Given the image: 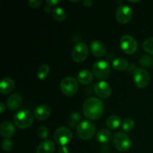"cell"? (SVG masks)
<instances>
[{
  "instance_id": "obj_23",
  "label": "cell",
  "mask_w": 153,
  "mask_h": 153,
  "mask_svg": "<svg viewBox=\"0 0 153 153\" xmlns=\"http://www.w3.org/2000/svg\"><path fill=\"white\" fill-rule=\"evenodd\" d=\"M52 16L55 20L58 22H62L66 19L67 14H66L65 10L62 7H57L52 10Z\"/></svg>"
},
{
  "instance_id": "obj_16",
  "label": "cell",
  "mask_w": 153,
  "mask_h": 153,
  "mask_svg": "<svg viewBox=\"0 0 153 153\" xmlns=\"http://www.w3.org/2000/svg\"><path fill=\"white\" fill-rule=\"evenodd\" d=\"M15 87L14 82L10 77H4L0 83V93L1 94H9L13 91Z\"/></svg>"
},
{
  "instance_id": "obj_13",
  "label": "cell",
  "mask_w": 153,
  "mask_h": 153,
  "mask_svg": "<svg viewBox=\"0 0 153 153\" xmlns=\"http://www.w3.org/2000/svg\"><path fill=\"white\" fill-rule=\"evenodd\" d=\"M91 52L97 58L104 57L106 54V48L104 43L100 40H94L91 43Z\"/></svg>"
},
{
  "instance_id": "obj_29",
  "label": "cell",
  "mask_w": 153,
  "mask_h": 153,
  "mask_svg": "<svg viewBox=\"0 0 153 153\" xmlns=\"http://www.w3.org/2000/svg\"><path fill=\"white\" fill-rule=\"evenodd\" d=\"M13 141L10 138H5L1 142V148L4 152H10L13 149Z\"/></svg>"
},
{
  "instance_id": "obj_14",
  "label": "cell",
  "mask_w": 153,
  "mask_h": 153,
  "mask_svg": "<svg viewBox=\"0 0 153 153\" xmlns=\"http://www.w3.org/2000/svg\"><path fill=\"white\" fill-rule=\"evenodd\" d=\"M50 114L51 109L49 106L40 105L34 109V116L38 120H45L50 116Z\"/></svg>"
},
{
  "instance_id": "obj_33",
  "label": "cell",
  "mask_w": 153,
  "mask_h": 153,
  "mask_svg": "<svg viewBox=\"0 0 153 153\" xmlns=\"http://www.w3.org/2000/svg\"><path fill=\"white\" fill-rule=\"evenodd\" d=\"M58 153H69V150L66 146H61L58 151Z\"/></svg>"
},
{
  "instance_id": "obj_30",
  "label": "cell",
  "mask_w": 153,
  "mask_h": 153,
  "mask_svg": "<svg viewBox=\"0 0 153 153\" xmlns=\"http://www.w3.org/2000/svg\"><path fill=\"white\" fill-rule=\"evenodd\" d=\"M37 135L40 139H43V140H46V138L49 136V130L44 126H41L37 129Z\"/></svg>"
},
{
  "instance_id": "obj_19",
  "label": "cell",
  "mask_w": 153,
  "mask_h": 153,
  "mask_svg": "<svg viewBox=\"0 0 153 153\" xmlns=\"http://www.w3.org/2000/svg\"><path fill=\"white\" fill-rule=\"evenodd\" d=\"M94 78V73L88 70H82L78 73L77 81L83 85H87L91 83Z\"/></svg>"
},
{
  "instance_id": "obj_21",
  "label": "cell",
  "mask_w": 153,
  "mask_h": 153,
  "mask_svg": "<svg viewBox=\"0 0 153 153\" xmlns=\"http://www.w3.org/2000/svg\"><path fill=\"white\" fill-rule=\"evenodd\" d=\"M121 123V118L117 115H111L106 120V126L110 129H116L119 128Z\"/></svg>"
},
{
  "instance_id": "obj_22",
  "label": "cell",
  "mask_w": 153,
  "mask_h": 153,
  "mask_svg": "<svg viewBox=\"0 0 153 153\" xmlns=\"http://www.w3.org/2000/svg\"><path fill=\"white\" fill-rule=\"evenodd\" d=\"M128 61L123 58H115L112 62V67L117 71H123L128 67Z\"/></svg>"
},
{
  "instance_id": "obj_18",
  "label": "cell",
  "mask_w": 153,
  "mask_h": 153,
  "mask_svg": "<svg viewBox=\"0 0 153 153\" xmlns=\"http://www.w3.org/2000/svg\"><path fill=\"white\" fill-rule=\"evenodd\" d=\"M15 127L12 123L9 121H4L0 126V133L3 137L9 138L14 134Z\"/></svg>"
},
{
  "instance_id": "obj_1",
  "label": "cell",
  "mask_w": 153,
  "mask_h": 153,
  "mask_svg": "<svg viewBox=\"0 0 153 153\" xmlns=\"http://www.w3.org/2000/svg\"><path fill=\"white\" fill-rule=\"evenodd\" d=\"M84 115L88 120H98L105 112V105L102 100L94 97L87 99L82 105Z\"/></svg>"
},
{
  "instance_id": "obj_6",
  "label": "cell",
  "mask_w": 153,
  "mask_h": 153,
  "mask_svg": "<svg viewBox=\"0 0 153 153\" xmlns=\"http://www.w3.org/2000/svg\"><path fill=\"white\" fill-rule=\"evenodd\" d=\"M133 79L136 86L142 89L146 88L149 85L150 82V75L145 69L136 68L133 73Z\"/></svg>"
},
{
  "instance_id": "obj_35",
  "label": "cell",
  "mask_w": 153,
  "mask_h": 153,
  "mask_svg": "<svg viewBox=\"0 0 153 153\" xmlns=\"http://www.w3.org/2000/svg\"><path fill=\"white\" fill-rule=\"evenodd\" d=\"M5 105L4 104V102H0V113L1 114H3L4 113V111H5Z\"/></svg>"
},
{
  "instance_id": "obj_5",
  "label": "cell",
  "mask_w": 153,
  "mask_h": 153,
  "mask_svg": "<svg viewBox=\"0 0 153 153\" xmlns=\"http://www.w3.org/2000/svg\"><path fill=\"white\" fill-rule=\"evenodd\" d=\"M60 88L61 90V92L64 95L67 97H72L76 94L79 89L78 81L75 78L67 76V77L64 78L61 82Z\"/></svg>"
},
{
  "instance_id": "obj_15",
  "label": "cell",
  "mask_w": 153,
  "mask_h": 153,
  "mask_svg": "<svg viewBox=\"0 0 153 153\" xmlns=\"http://www.w3.org/2000/svg\"><path fill=\"white\" fill-rule=\"evenodd\" d=\"M22 98L19 94H13L7 100V106L10 110L15 111L19 108L22 105Z\"/></svg>"
},
{
  "instance_id": "obj_9",
  "label": "cell",
  "mask_w": 153,
  "mask_h": 153,
  "mask_svg": "<svg viewBox=\"0 0 153 153\" xmlns=\"http://www.w3.org/2000/svg\"><path fill=\"white\" fill-rule=\"evenodd\" d=\"M73 138V132L67 127H60L54 134V139L58 144L61 146H66L70 143Z\"/></svg>"
},
{
  "instance_id": "obj_10",
  "label": "cell",
  "mask_w": 153,
  "mask_h": 153,
  "mask_svg": "<svg viewBox=\"0 0 153 153\" xmlns=\"http://www.w3.org/2000/svg\"><path fill=\"white\" fill-rule=\"evenodd\" d=\"M120 46L121 49L128 55L134 54L137 49V41L134 37L128 34H126L121 37Z\"/></svg>"
},
{
  "instance_id": "obj_7",
  "label": "cell",
  "mask_w": 153,
  "mask_h": 153,
  "mask_svg": "<svg viewBox=\"0 0 153 153\" xmlns=\"http://www.w3.org/2000/svg\"><path fill=\"white\" fill-rule=\"evenodd\" d=\"M89 53L88 46L83 42H79L73 47L71 56L76 63H82L87 59Z\"/></svg>"
},
{
  "instance_id": "obj_34",
  "label": "cell",
  "mask_w": 153,
  "mask_h": 153,
  "mask_svg": "<svg viewBox=\"0 0 153 153\" xmlns=\"http://www.w3.org/2000/svg\"><path fill=\"white\" fill-rule=\"evenodd\" d=\"M82 3H83L84 5L87 7H91V6L93 5V4H94L92 0H84V1H82Z\"/></svg>"
},
{
  "instance_id": "obj_27",
  "label": "cell",
  "mask_w": 153,
  "mask_h": 153,
  "mask_svg": "<svg viewBox=\"0 0 153 153\" xmlns=\"http://www.w3.org/2000/svg\"><path fill=\"white\" fill-rule=\"evenodd\" d=\"M143 50L147 53L153 55V37L146 39L143 43Z\"/></svg>"
},
{
  "instance_id": "obj_3",
  "label": "cell",
  "mask_w": 153,
  "mask_h": 153,
  "mask_svg": "<svg viewBox=\"0 0 153 153\" xmlns=\"http://www.w3.org/2000/svg\"><path fill=\"white\" fill-rule=\"evenodd\" d=\"M76 132L82 140H91L95 135L96 127L94 124L90 121H82L78 124L76 127Z\"/></svg>"
},
{
  "instance_id": "obj_25",
  "label": "cell",
  "mask_w": 153,
  "mask_h": 153,
  "mask_svg": "<svg viewBox=\"0 0 153 153\" xmlns=\"http://www.w3.org/2000/svg\"><path fill=\"white\" fill-rule=\"evenodd\" d=\"M81 120H82V116L80 115V114L78 112H73L70 114V118H69L68 125L70 126V127L74 128L76 127V126H77V123Z\"/></svg>"
},
{
  "instance_id": "obj_4",
  "label": "cell",
  "mask_w": 153,
  "mask_h": 153,
  "mask_svg": "<svg viewBox=\"0 0 153 153\" xmlns=\"http://www.w3.org/2000/svg\"><path fill=\"white\" fill-rule=\"evenodd\" d=\"M113 144L120 152H127L131 147V142L126 133L117 131L114 134Z\"/></svg>"
},
{
  "instance_id": "obj_32",
  "label": "cell",
  "mask_w": 153,
  "mask_h": 153,
  "mask_svg": "<svg viewBox=\"0 0 153 153\" xmlns=\"http://www.w3.org/2000/svg\"><path fill=\"white\" fill-rule=\"evenodd\" d=\"M46 2L47 3L48 5H49L51 7V6L57 5V4L61 2V1L60 0H46Z\"/></svg>"
},
{
  "instance_id": "obj_31",
  "label": "cell",
  "mask_w": 153,
  "mask_h": 153,
  "mask_svg": "<svg viewBox=\"0 0 153 153\" xmlns=\"http://www.w3.org/2000/svg\"><path fill=\"white\" fill-rule=\"evenodd\" d=\"M42 3H43L42 0H29L28 1V5L32 8H37V7H40Z\"/></svg>"
},
{
  "instance_id": "obj_12",
  "label": "cell",
  "mask_w": 153,
  "mask_h": 153,
  "mask_svg": "<svg viewBox=\"0 0 153 153\" xmlns=\"http://www.w3.org/2000/svg\"><path fill=\"white\" fill-rule=\"evenodd\" d=\"M94 91L100 98L108 99L111 95V86L105 81L97 82L94 86Z\"/></svg>"
},
{
  "instance_id": "obj_28",
  "label": "cell",
  "mask_w": 153,
  "mask_h": 153,
  "mask_svg": "<svg viewBox=\"0 0 153 153\" xmlns=\"http://www.w3.org/2000/svg\"><path fill=\"white\" fill-rule=\"evenodd\" d=\"M140 64L143 67H151L153 65V58L149 55H143L140 58Z\"/></svg>"
},
{
  "instance_id": "obj_17",
  "label": "cell",
  "mask_w": 153,
  "mask_h": 153,
  "mask_svg": "<svg viewBox=\"0 0 153 153\" xmlns=\"http://www.w3.org/2000/svg\"><path fill=\"white\" fill-rule=\"evenodd\" d=\"M55 150V144L52 140L46 139L38 145L36 152L37 153H54Z\"/></svg>"
},
{
  "instance_id": "obj_24",
  "label": "cell",
  "mask_w": 153,
  "mask_h": 153,
  "mask_svg": "<svg viewBox=\"0 0 153 153\" xmlns=\"http://www.w3.org/2000/svg\"><path fill=\"white\" fill-rule=\"evenodd\" d=\"M49 67L48 64H42L40 66L39 69L37 72V77L40 80H43L46 78V76L49 75Z\"/></svg>"
},
{
  "instance_id": "obj_20",
  "label": "cell",
  "mask_w": 153,
  "mask_h": 153,
  "mask_svg": "<svg viewBox=\"0 0 153 153\" xmlns=\"http://www.w3.org/2000/svg\"><path fill=\"white\" fill-rule=\"evenodd\" d=\"M97 141L100 142L101 143H108L111 140V139L113 138L112 137V134L109 130L108 129H101L98 133L97 134Z\"/></svg>"
},
{
  "instance_id": "obj_36",
  "label": "cell",
  "mask_w": 153,
  "mask_h": 153,
  "mask_svg": "<svg viewBox=\"0 0 153 153\" xmlns=\"http://www.w3.org/2000/svg\"><path fill=\"white\" fill-rule=\"evenodd\" d=\"M128 1H130V2H138V1H138V0H137V1H132V0H129Z\"/></svg>"
},
{
  "instance_id": "obj_2",
  "label": "cell",
  "mask_w": 153,
  "mask_h": 153,
  "mask_svg": "<svg viewBox=\"0 0 153 153\" xmlns=\"http://www.w3.org/2000/svg\"><path fill=\"white\" fill-rule=\"evenodd\" d=\"M34 115L28 110H20L13 116V123L19 128L25 129L31 126L34 122Z\"/></svg>"
},
{
  "instance_id": "obj_26",
  "label": "cell",
  "mask_w": 153,
  "mask_h": 153,
  "mask_svg": "<svg viewBox=\"0 0 153 153\" xmlns=\"http://www.w3.org/2000/svg\"><path fill=\"white\" fill-rule=\"evenodd\" d=\"M134 121L131 118H126L123 120L122 123L123 130L126 132H129L134 128Z\"/></svg>"
},
{
  "instance_id": "obj_8",
  "label": "cell",
  "mask_w": 153,
  "mask_h": 153,
  "mask_svg": "<svg viewBox=\"0 0 153 153\" xmlns=\"http://www.w3.org/2000/svg\"><path fill=\"white\" fill-rule=\"evenodd\" d=\"M110 71V64L105 61H102V60L97 61L94 63L93 66V73L97 79L102 81L107 79Z\"/></svg>"
},
{
  "instance_id": "obj_11",
  "label": "cell",
  "mask_w": 153,
  "mask_h": 153,
  "mask_svg": "<svg viewBox=\"0 0 153 153\" xmlns=\"http://www.w3.org/2000/svg\"><path fill=\"white\" fill-rule=\"evenodd\" d=\"M132 17V10L128 5L123 4L117 8L116 12V19L118 22L125 25L130 22Z\"/></svg>"
}]
</instances>
